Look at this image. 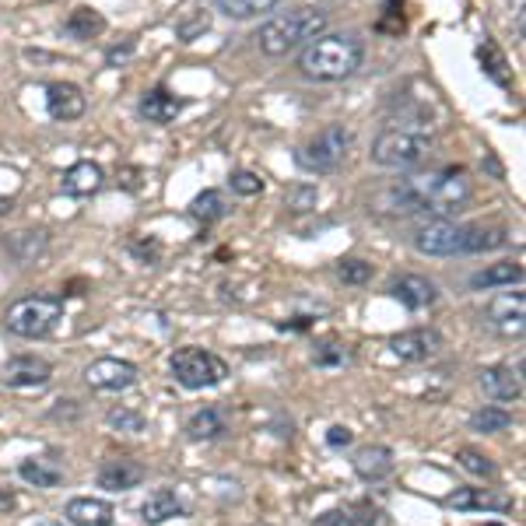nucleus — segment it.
I'll return each instance as SVG.
<instances>
[{
    "label": "nucleus",
    "mask_w": 526,
    "mask_h": 526,
    "mask_svg": "<svg viewBox=\"0 0 526 526\" xmlns=\"http://www.w3.org/2000/svg\"><path fill=\"white\" fill-rule=\"evenodd\" d=\"M470 197H474V183L460 165L411 172L386 193L397 214H439V218L460 214L470 204Z\"/></svg>",
    "instance_id": "1"
},
{
    "label": "nucleus",
    "mask_w": 526,
    "mask_h": 526,
    "mask_svg": "<svg viewBox=\"0 0 526 526\" xmlns=\"http://www.w3.org/2000/svg\"><path fill=\"white\" fill-rule=\"evenodd\" d=\"M435 144V127L421 116L411 120H397L372 141L369 158L379 169H414L428 158Z\"/></svg>",
    "instance_id": "2"
},
{
    "label": "nucleus",
    "mask_w": 526,
    "mask_h": 526,
    "mask_svg": "<svg viewBox=\"0 0 526 526\" xmlns=\"http://www.w3.org/2000/svg\"><path fill=\"white\" fill-rule=\"evenodd\" d=\"M362 60H365V46L358 36H344V32L327 36V32H323L320 39H313V43L302 50L299 71L306 74L309 81L330 85V81L351 78V74L362 67Z\"/></svg>",
    "instance_id": "3"
},
{
    "label": "nucleus",
    "mask_w": 526,
    "mask_h": 526,
    "mask_svg": "<svg viewBox=\"0 0 526 526\" xmlns=\"http://www.w3.org/2000/svg\"><path fill=\"white\" fill-rule=\"evenodd\" d=\"M330 25V15L323 8H292L274 15L271 22H263L256 32V46L267 57H288L299 46H309L320 39Z\"/></svg>",
    "instance_id": "4"
},
{
    "label": "nucleus",
    "mask_w": 526,
    "mask_h": 526,
    "mask_svg": "<svg viewBox=\"0 0 526 526\" xmlns=\"http://www.w3.org/2000/svg\"><path fill=\"white\" fill-rule=\"evenodd\" d=\"M64 320V299L57 295H29V299H18L15 306L8 309L4 323L15 337H46L57 330V323Z\"/></svg>",
    "instance_id": "5"
},
{
    "label": "nucleus",
    "mask_w": 526,
    "mask_h": 526,
    "mask_svg": "<svg viewBox=\"0 0 526 526\" xmlns=\"http://www.w3.org/2000/svg\"><path fill=\"white\" fill-rule=\"evenodd\" d=\"M351 130L344 127V123H330V127H323L316 137H309L306 144L299 148V165L306 172H316V176H323V172H337L344 162H348V151H351Z\"/></svg>",
    "instance_id": "6"
},
{
    "label": "nucleus",
    "mask_w": 526,
    "mask_h": 526,
    "mask_svg": "<svg viewBox=\"0 0 526 526\" xmlns=\"http://www.w3.org/2000/svg\"><path fill=\"white\" fill-rule=\"evenodd\" d=\"M169 365L176 383L186 386V390H207V386H218L228 376V365L204 348H179Z\"/></svg>",
    "instance_id": "7"
},
{
    "label": "nucleus",
    "mask_w": 526,
    "mask_h": 526,
    "mask_svg": "<svg viewBox=\"0 0 526 526\" xmlns=\"http://www.w3.org/2000/svg\"><path fill=\"white\" fill-rule=\"evenodd\" d=\"M414 249L425 256H456L463 253V225L449 218H435L414 232Z\"/></svg>",
    "instance_id": "8"
},
{
    "label": "nucleus",
    "mask_w": 526,
    "mask_h": 526,
    "mask_svg": "<svg viewBox=\"0 0 526 526\" xmlns=\"http://www.w3.org/2000/svg\"><path fill=\"white\" fill-rule=\"evenodd\" d=\"M85 383L95 393H123L137 383V369L123 358H99L85 369Z\"/></svg>",
    "instance_id": "9"
},
{
    "label": "nucleus",
    "mask_w": 526,
    "mask_h": 526,
    "mask_svg": "<svg viewBox=\"0 0 526 526\" xmlns=\"http://www.w3.org/2000/svg\"><path fill=\"white\" fill-rule=\"evenodd\" d=\"M523 320H526V299L519 292H502L484 306V323L505 337L523 334Z\"/></svg>",
    "instance_id": "10"
},
{
    "label": "nucleus",
    "mask_w": 526,
    "mask_h": 526,
    "mask_svg": "<svg viewBox=\"0 0 526 526\" xmlns=\"http://www.w3.org/2000/svg\"><path fill=\"white\" fill-rule=\"evenodd\" d=\"M53 376V365L46 358H36V355H18L4 365L0 372V383L11 386V390H36V386H46Z\"/></svg>",
    "instance_id": "11"
},
{
    "label": "nucleus",
    "mask_w": 526,
    "mask_h": 526,
    "mask_svg": "<svg viewBox=\"0 0 526 526\" xmlns=\"http://www.w3.org/2000/svg\"><path fill=\"white\" fill-rule=\"evenodd\" d=\"M390 351L400 362H428V358L442 351V334L432 327L404 330V334H397L390 341Z\"/></svg>",
    "instance_id": "12"
},
{
    "label": "nucleus",
    "mask_w": 526,
    "mask_h": 526,
    "mask_svg": "<svg viewBox=\"0 0 526 526\" xmlns=\"http://www.w3.org/2000/svg\"><path fill=\"white\" fill-rule=\"evenodd\" d=\"M85 109H88V99L81 95L78 85H71V81H53V85L46 88V113H50L53 120H60V123L81 120Z\"/></svg>",
    "instance_id": "13"
},
{
    "label": "nucleus",
    "mask_w": 526,
    "mask_h": 526,
    "mask_svg": "<svg viewBox=\"0 0 526 526\" xmlns=\"http://www.w3.org/2000/svg\"><path fill=\"white\" fill-rule=\"evenodd\" d=\"M446 505L456 512H509L512 498L495 488H460L446 498Z\"/></svg>",
    "instance_id": "14"
},
{
    "label": "nucleus",
    "mask_w": 526,
    "mask_h": 526,
    "mask_svg": "<svg viewBox=\"0 0 526 526\" xmlns=\"http://www.w3.org/2000/svg\"><path fill=\"white\" fill-rule=\"evenodd\" d=\"M481 390L498 404H512L523 397V379L509 365H488V369H481Z\"/></svg>",
    "instance_id": "15"
},
{
    "label": "nucleus",
    "mask_w": 526,
    "mask_h": 526,
    "mask_svg": "<svg viewBox=\"0 0 526 526\" xmlns=\"http://www.w3.org/2000/svg\"><path fill=\"white\" fill-rule=\"evenodd\" d=\"M351 467L362 481H383L393 474V449L390 446H362L351 456Z\"/></svg>",
    "instance_id": "16"
},
{
    "label": "nucleus",
    "mask_w": 526,
    "mask_h": 526,
    "mask_svg": "<svg viewBox=\"0 0 526 526\" xmlns=\"http://www.w3.org/2000/svg\"><path fill=\"white\" fill-rule=\"evenodd\" d=\"M141 481H144V467L137 460H127V456L106 460L99 470V488H106V491H130Z\"/></svg>",
    "instance_id": "17"
},
{
    "label": "nucleus",
    "mask_w": 526,
    "mask_h": 526,
    "mask_svg": "<svg viewBox=\"0 0 526 526\" xmlns=\"http://www.w3.org/2000/svg\"><path fill=\"white\" fill-rule=\"evenodd\" d=\"M102 183H106V172L99 162H74L64 172V193H71V197H92L102 190Z\"/></svg>",
    "instance_id": "18"
},
{
    "label": "nucleus",
    "mask_w": 526,
    "mask_h": 526,
    "mask_svg": "<svg viewBox=\"0 0 526 526\" xmlns=\"http://www.w3.org/2000/svg\"><path fill=\"white\" fill-rule=\"evenodd\" d=\"M64 516L74 526H113L116 509L109 502H102V498H71Z\"/></svg>",
    "instance_id": "19"
},
{
    "label": "nucleus",
    "mask_w": 526,
    "mask_h": 526,
    "mask_svg": "<svg viewBox=\"0 0 526 526\" xmlns=\"http://www.w3.org/2000/svg\"><path fill=\"white\" fill-rule=\"evenodd\" d=\"M393 295H397L400 302H404L411 313H418V309H428L435 299H439V288L432 285L428 278H418V274H407V278H400L397 285H393Z\"/></svg>",
    "instance_id": "20"
},
{
    "label": "nucleus",
    "mask_w": 526,
    "mask_h": 526,
    "mask_svg": "<svg viewBox=\"0 0 526 526\" xmlns=\"http://www.w3.org/2000/svg\"><path fill=\"white\" fill-rule=\"evenodd\" d=\"M523 281V263L516 260H502V263H488L484 271H477L474 278H470V288H477V292H491V288H505V285H519Z\"/></svg>",
    "instance_id": "21"
},
{
    "label": "nucleus",
    "mask_w": 526,
    "mask_h": 526,
    "mask_svg": "<svg viewBox=\"0 0 526 526\" xmlns=\"http://www.w3.org/2000/svg\"><path fill=\"white\" fill-rule=\"evenodd\" d=\"M176 516H183V502H179V495L172 488H158L144 498L141 519L148 526H158V523H165V519H176Z\"/></svg>",
    "instance_id": "22"
},
{
    "label": "nucleus",
    "mask_w": 526,
    "mask_h": 526,
    "mask_svg": "<svg viewBox=\"0 0 526 526\" xmlns=\"http://www.w3.org/2000/svg\"><path fill=\"white\" fill-rule=\"evenodd\" d=\"M179 113H183V99L169 95L165 88H155V92H148V95L141 99V116H144L148 123H158V127L172 123Z\"/></svg>",
    "instance_id": "23"
},
{
    "label": "nucleus",
    "mask_w": 526,
    "mask_h": 526,
    "mask_svg": "<svg viewBox=\"0 0 526 526\" xmlns=\"http://www.w3.org/2000/svg\"><path fill=\"white\" fill-rule=\"evenodd\" d=\"M64 32L71 39H81V43H85V39H95L106 32V18H102L95 8H74L71 18L64 22Z\"/></svg>",
    "instance_id": "24"
},
{
    "label": "nucleus",
    "mask_w": 526,
    "mask_h": 526,
    "mask_svg": "<svg viewBox=\"0 0 526 526\" xmlns=\"http://www.w3.org/2000/svg\"><path fill=\"white\" fill-rule=\"evenodd\" d=\"M505 242H509L505 228H463V253H491V249H502Z\"/></svg>",
    "instance_id": "25"
},
{
    "label": "nucleus",
    "mask_w": 526,
    "mask_h": 526,
    "mask_svg": "<svg viewBox=\"0 0 526 526\" xmlns=\"http://www.w3.org/2000/svg\"><path fill=\"white\" fill-rule=\"evenodd\" d=\"M477 60H481V67H484V74H488L495 85H502V88H512V74H509V64H505V53L498 50L491 39H484L481 46H477Z\"/></svg>",
    "instance_id": "26"
},
{
    "label": "nucleus",
    "mask_w": 526,
    "mask_h": 526,
    "mask_svg": "<svg viewBox=\"0 0 526 526\" xmlns=\"http://www.w3.org/2000/svg\"><path fill=\"white\" fill-rule=\"evenodd\" d=\"M221 432H225V418H221L214 407H204V411H197L190 421H186V435H190L193 442L218 439Z\"/></svg>",
    "instance_id": "27"
},
{
    "label": "nucleus",
    "mask_w": 526,
    "mask_h": 526,
    "mask_svg": "<svg viewBox=\"0 0 526 526\" xmlns=\"http://www.w3.org/2000/svg\"><path fill=\"white\" fill-rule=\"evenodd\" d=\"M18 474H22V481L36 484V488H57V484L64 481V470L46 460H25L22 467H18Z\"/></svg>",
    "instance_id": "28"
},
{
    "label": "nucleus",
    "mask_w": 526,
    "mask_h": 526,
    "mask_svg": "<svg viewBox=\"0 0 526 526\" xmlns=\"http://www.w3.org/2000/svg\"><path fill=\"white\" fill-rule=\"evenodd\" d=\"M190 214H193V218H197V221H204V225H211V221L225 218V214H228V200H225V193H218V190H204V193H200V197L190 204Z\"/></svg>",
    "instance_id": "29"
},
{
    "label": "nucleus",
    "mask_w": 526,
    "mask_h": 526,
    "mask_svg": "<svg viewBox=\"0 0 526 526\" xmlns=\"http://www.w3.org/2000/svg\"><path fill=\"white\" fill-rule=\"evenodd\" d=\"M214 4H218V11H225L228 18H235V22H249V18L267 15L278 0H214Z\"/></svg>",
    "instance_id": "30"
},
{
    "label": "nucleus",
    "mask_w": 526,
    "mask_h": 526,
    "mask_svg": "<svg viewBox=\"0 0 526 526\" xmlns=\"http://www.w3.org/2000/svg\"><path fill=\"white\" fill-rule=\"evenodd\" d=\"M509 425H512V414L502 411V407H481V411L470 414V428H474V432H484V435L505 432Z\"/></svg>",
    "instance_id": "31"
},
{
    "label": "nucleus",
    "mask_w": 526,
    "mask_h": 526,
    "mask_svg": "<svg viewBox=\"0 0 526 526\" xmlns=\"http://www.w3.org/2000/svg\"><path fill=\"white\" fill-rule=\"evenodd\" d=\"M8 249L18 256L22 263H32L39 253L46 249V232H15L8 239Z\"/></svg>",
    "instance_id": "32"
},
{
    "label": "nucleus",
    "mask_w": 526,
    "mask_h": 526,
    "mask_svg": "<svg viewBox=\"0 0 526 526\" xmlns=\"http://www.w3.org/2000/svg\"><path fill=\"white\" fill-rule=\"evenodd\" d=\"M456 460H460V467L467 470V474H474V477H495V463H491L484 453H477V449H460V453H456Z\"/></svg>",
    "instance_id": "33"
},
{
    "label": "nucleus",
    "mask_w": 526,
    "mask_h": 526,
    "mask_svg": "<svg viewBox=\"0 0 526 526\" xmlns=\"http://www.w3.org/2000/svg\"><path fill=\"white\" fill-rule=\"evenodd\" d=\"M337 278H341L344 285H365V281H372V263H365V260H341V263H337Z\"/></svg>",
    "instance_id": "34"
},
{
    "label": "nucleus",
    "mask_w": 526,
    "mask_h": 526,
    "mask_svg": "<svg viewBox=\"0 0 526 526\" xmlns=\"http://www.w3.org/2000/svg\"><path fill=\"white\" fill-rule=\"evenodd\" d=\"M228 186H232V193H239V197H256V193H263V179L256 176V172H232V179H228Z\"/></svg>",
    "instance_id": "35"
},
{
    "label": "nucleus",
    "mask_w": 526,
    "mask_h": 526,
    "mask_svg": "<svg viewBox=\"0 0 526 526\" xmlns=\"http://www.w3.org/2000/svg\"><path fill=\"white\" fill-rule=\"evenodd\" d=\"M207 29H211V15H207V11H197L190 22H179L176 25V36L183 39V43H193V39H197L200 32H207Z\"/></svg>",
    "instance_id": "36"
},
{
    "label": "nucleus",
    "mask_w": 526,
    "mask_h": 526,
    "mask_svg": "<svg viewBox=\"0 0 526 526\" xmlns=\"http://www.w3.org/2000/svg\"><path fill=\"white\" fill-rule=\"evenodd\" d=\"M313 362L316 365H341V362H348V351H344L341 341H323L320 348L313 351Z\"/></svg>",
    "instance_id": "37"
},
{
    "label": "nucleus",
    "mask_w": 526,
    "mask_h": 526,
    "mask_svg": "<svg viewBox=\"0 0 526 526\" xmlns=\"http://www.w3.org/2000/svg\"><path fill=\"white\" fill-rule=\"evenodd\" d=\"M285 204L292 207V211H313L316 207V186H292V190L285 193Z\"/></svg>",
    "instance_id": "38"
},
{
    "label": "nucleus",
    "mask_w": 526,
    "mask_h": 526,
    "mask_svg": "<svg viewBox=\"0 0 526 526\" xmlns=\"http://www.w3.org/2000/svg\"><path fill=\"white\" fill-rule=\"evenodd\" d=\"M109 425L120 428V432H141L144 428V418L134 411H127V407H120V411H109Z\"/></svg>",
    "instance_id": "39"
},
{
    "label": "nucleus",
    "mask_w": 526,
    "mask_h": 526,
    "mask_svg": "<svg viewBox=\"0 0 526 526\" xmlns=\"http://www.w3.org/2000/svg\"><path fill=\"white\" fill-rule=\"evenodd\" d=\"M316 526H358V516H355V509H334V512H327V516H320Z\"/></svg>",
    "instance_id": "40"
},
{
    "label": "nucleus",
    "mask_w": 526,
    "mask_h": 526,
    "mask_svg": "<svg viewBox=\"0 0 526 526\" xmlns=\"http://www.w3.org/2000/svg\"><path fill=\"white\" fill-rule=\"evenodd\" d=\"M351 439H355V435H351V428H341V425L330 428V432H327V442H330V446H334V449L351 446Z\"/></svg>",
    "instance_id": "41"
},
{
    "label": "nucleus",
    "mask_w": 526,
    "mask_h": 526,
    "mask_svg": "<svg viewBox=\"0 0 526 526\" xmlns=\"http://www.w3.org/2000/svg\"><path fill=\"white\" fill-rule=\"evenodd\" d=\"M130 249H134L137 256H144V260H148V246H144V242H134ZM158 253H162V246H158V242H151V260H155Z\"/></svg>",
    "instance_id": "42"
},
{
    "label": "nucleus",
    "mask_w": 526,
    "mask_h": 526,
    "mask_svg": "<svg viewBox=\"0 0 526 526\" xmlns=\"http://www.w3.org/2000/svg\"><path fill=\"white\" fill-rule=\"evenodd\" d=\"M0 509H4V512L15 509V495H11V491H0Z\"/></svg>",
    "instance_id": "43"
},
{
    "label": "nucleus",
    "mask_w": 526,
    "mask_h": 526,
    "mask_svg": "<svg viewBox=\"0 0 526 526\" xmlns=\"http://www.w3.org/2000/svg\"><path fill=\"white\" fill-rule=\"evenodd\" d=\"M8 211H11V200H8V197H0V218H4Z\"/></svg>",
    "instance_id": "44"
}]
</instances>
